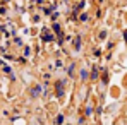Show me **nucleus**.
Here are the masks:
<instances>
[{
	"instance_id": "obj_1",
	"label": "nucleus",
	"mask_w": 127,
	"mask_h": 125,
	"mask_svg": "<svg viewBox=\"0 0 127 125\" xmlns=\"http://www.w3.org/2000/svg\"><path fill=\"white\" fill-rule=\"evenodd\" d=\"M81 77H83V79H86V77H88V74H86V70H83V72H81Z\"/></svg>"
}]
</instances>
